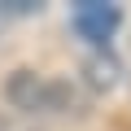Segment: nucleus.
<instances>
[{
  "label": "nucleus",
  "mask_w": 131,
  "mask_h": 131,
  "mask_svg": "<svg viewBox=\"0 0 131 131\" xmlns=\"http://www.w3.org/2000/svg\"><path fill=\"white\" fill-rule=\"evenodd\" d=\"M88 70H92V83H96V88H109L114 74H118V66H114V61H92Z\"/></svg>",
  "instance_id": "3"
},
{
  "label": "nucleus",
  "mask_w": 131,
  "mask_h": 131,
  "mask_svg": "<svg viewBox=\"0 0 131 131\" xmlns=\"http://www.w3.org/2000/svg\"><path fill=\"white\" fill-rule=\"evenodd\" d=\"M5 18H9V9H5V5H0V26H5Z\"/></svg>",
  "instance_id": "4"
},
{
  "label": "nucleus",
  "mask_w": 131,
  "mask_h": 131,
  "mask_svg": "<svg viewBox=\"0 0 131 131\" xmlns=\"http://www.w3.org/2000/svg\"><path fill=\"white\" fill-rule=\"evenodd\" d=\"M9 96L26 114H57L66 101H70V88H66V83H52L44 74H31V70H18L13 83H9Z\"/></svg>",
  "instance_id": "1"
},
{
  "label": "nucleus",
  "mask_w": 131,
  "mask_h": 131,
  "mask_svg": "<svg viewBox=\"0 0 131 131\" xmlns=\"http://www.w3.org/2000/svg\"><path fill=\"white\" fill-rule=\"evenodd\" d=\"M118 9L114 5H101V0H79L74 5V13H70V22H74V31L83 35V39H92V44H105L114 31H118Z\"/></svg>",
  "instance_id": "2"
}]
</instances>
